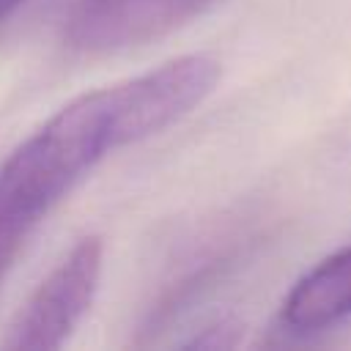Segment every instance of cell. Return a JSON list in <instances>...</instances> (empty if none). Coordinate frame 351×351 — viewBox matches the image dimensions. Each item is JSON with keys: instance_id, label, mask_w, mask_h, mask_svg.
Listing matches in <instances>:
<instances>
[{"instance_id": "obj_3", "label": "cell", "mask_w": 351, "mask_h": 351, "mask_svg": "<svg viewBox=\"0 0 351 351\" xmlns=\"http://www.w3.org/2000/svg\"><path fill=\"white\" fill-rule=\"evenodd\" d=\"M101 263L104 241L99 236L80 239L16 313L3 346L14 351L60 348L96 299Z\"/></svg>"}, {"instance_id": "obj_4", "label": "cell", "mask_w": 351, "mask_h": 351, "mask_svg": "<svg viewBox=\"0 0 351 351\" xmlns=\"http://www.w3.org/2000/svg\"><path fill=\"white\" fill-rule=\"evenodd\" d=\"M351 318V244L302 274L280 307V321L293 335H313Z\"/></svg>"}, {"instance_id": "obj_1", "label": "cell", "mask_w": 351, "mask_h": 351, "mask_svg": "<svg viewBox=\"0 0 351 351\" xmlns=\"http://www.w3.org/2000/svg\"><path fill=\"white\" fill-rule=\"evenodd\" d=\"M115 148L107 88L63 104L0 165V233L27 239L52 206Z\"/></svg>"}, {"instance_id": "obj_6", "label": "cell", "mask_w": 351, "mask_h": 351, "mask_svg": "<svg viewBox=\"0 0 351 351\" xmlns=\"http://www.w3.org/2000/svg\"><path fill=\"white\" fill-rule=\"evenodd\" d=\"M22 244H25V239L11 236V233H0V282H3V277H5V271H8V266H11V261H14L16 252L22 250Z\"/></svg>"}, {"instance_id": "obj_8", "label": "cell", "mask_w": 351, "mask_h": 351, "mask_svg": "<svg viewBox=\"0 0 351 351\" xmlns=\"http://www.w3.org/2000/svg\"><path fill=\"white\" fill-rule=\"evenodd\" d=\"M197 3H200V5H206V3H208V0H197Z\"/></svg>"}, {"instance_id": "obj_2", "label": "cell", "mask_w": 351, "mask_h": 351, "mask_svg": "<svg viewBox=\"0 0 351 351\" xmlns=\"http://www.w3.org/2000/svg\"><path fill=\"white\" fill-rule=\"evenodd\" d=\"M219 77L222 66L214 55L189 52L145 74L107 85L115 145H134L165 132L200 107L217 88Z\"/></svg>"}, {"instance_id": "obj_7", "label": "cell", "mask_w": 351, "mask_h": 351, "mask_svg": "<svg viewBox=\"0 0 351 351\" xmlns=\"http://www.w3.org/2000/svg\"><path fill=\"white\" fill-rule=\"evenodd\" d=\"M19 5H22V0H0V22H5Z\"/></svg>"}, {"instance_id": "obj_5", "label": "cell", "mask_w": 351, "mask_h": 351, "mask_svg": "<svg viewBox=\"0 0 351 351\" xmlns=\"http://www.w3.org/2000/svg\"><path fill=\"white\" fill-rule=\"evenodd\" d=\"M236 343H239V329L228 321H219L214 326H206L200 335H195L184 346H189V348H230Z\"/></svg>"}]
</instances>
